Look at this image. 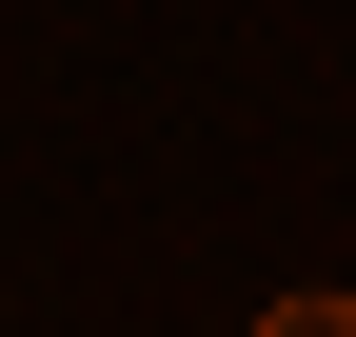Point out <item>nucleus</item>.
<instances>
[{
  "mask_svg": "<svg viewBox=\"0 0 356 337\" xmlns=\"http://www.w3.org/2000/svg\"><path fill=\"white\" fill-rule=\"evenodd\" d=\"M257 337H356V298H277V318H257Z\"/></svg>",
  "mask_w": 356,
  "mask_h": 337,
  "instance_id": "1",
  "label": "nucleus"
}]
</instances>
